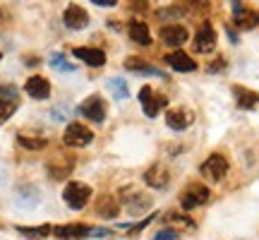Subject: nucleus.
<instances>
[{
	"label": "nucleus",
	"mask_w": 259,
	"mask_h": 240,
	"mask_svg": "<svg viewBox=\"0 0 259 240\" xmlns=\"http://www.w3.org/2000/svg\"><path fill=\"white\" fill-rule=\"evenodd\" d=\"M158 36H161V41H163L166 46L180 48V46H185V41L190 38V31H187V27H183V24H166V27H161Z\"/></svg>",
	"instance_id": "obj_7"
},
{
	"label": "nucleus",
	"mask_w": 259,
	"mask_h": 240,
	"mask_svg": "<svg viewBox=\"0 0 259 240\" xmlns=\"http://www.w3.org/2000/svg\"><path fill=\"white\" fill-rule=\"evenodd\" d=\"M168 180H170V176H168V171L161 164H154L151 168H147V173H144V183L149 185V187H154V190H163L168 185Z\"/></svg>",
	"instance_id": "obj_15"
},
{
	"label": "nucleus",
	"mask_w": 259,
	"mask_h": 240,
	"mask_svg": "<svg viewBox=\"0 0 259 240\" xmlns=\"http://www.w3.org/2000/svg\"><path fill=\"white\" fill-rule=\"evenodd\" d=\"M118 212H120V204L115 202L111 194H103L101 199H99V204H96V214H101L106 219H115Z\"/></svg>",
	"instance_id": "obj_20"
},
{
	"label": "nucleus",
	"mask_w": 259,
	"mask_h": 240,
	"mask_svg": "<svg viewBox=\"0 0 259 240\" xmlns=\"http://www.w3.org/2000/svg\"><path fill=\"white\" fill-rule=\"evenodd\" d=\"M209 187L202 183H192L187 187L185 192L180 194V204H183V209H197V207H202L204 202H209Z\"/></svg>",
	"instance_id": "obj_4"
},
{
	"label": "nucleus",
	"mask_w": 259,
	"mask_h": 240,
	"mask_svg": "<svg viewBox=\"0 0 259 240\" xmlns=\"http://www.w3.org/2000/svg\"><path fill=\"white\" fill-rule=\"evenodd\" d=\"M0 60H3V53H0Z\"/></svg>",
	"instance_id": "obj_32"
},
{
	"label": "nucleus",
	"mask_w": 259,
	"mask_h": 240,
	"mask_svg": "<svg viewBox=\"0 0 259 240\" xmlns=\"http://www.w3.org/2000/svg\"><path fill=\"white\" fill-rule=\"evenodd\" d=\"M192 111L190 108H185V106H178V108H170V111H166V125L170 130H178V132H183V130H187L190 125H192Z\"/></svg>",
	"instance_id": "obj_8"
},
{
	"label": "nucleus",
	"mask_w": 259,
	"mask_h": 240,
	"mask_svg": "<svg viewBox=\"0 0 259 240\" xmlns=\"http://www.w3.org/2000/svg\"><path fill=\"white\" fill-rule=\"evenodd\" d=\"M19 233H24L29 238H38V235H53V226H36V228H24V226H19L17 228Z\"/></svg>",
	"instance_id": "obj_25"
},
{
	"label": "nucleus",
	"mask_w": 259,
	"mask_h": 240,
	"mask_svg": "<svg viewBox=\"0 0 259 240\" xmlns=\"http://www.w3.org/2000/svg\"><path fill=\"white\" fill-rule=\"evenodd\" d=\"M48 63H51V67H53V70H60V72H74V65L67 63L63 53H53Z\"/></svg>",
	"instance_id": "obj_24"
},
{
	"label": "nucleus",
	"mask_w": 259,
	"mask_h": 240,
	"mask_svg": "<svg viewBox=\"0 0 259 240\" xmlns=\"http://www.w3.org/2000/svg\"><path fill=\"white\" fill-rule=\"evenodd\" d=\"M74 58L77 60H82V63H87L89 67H101L103 63H106V53H103L101 48H87V46H79L72 51Z\"/></svg>",
	"instance_id": "obj_14"
},
{
	"label": "nucleus",
	"mask_w": 259,
	"mask_h": 240,
	"mask_svg": "<svg viewBox=\"0 0 259 240\" xmlns=\"http://www.w3.org/2000/svg\"><path fill=\"white\" fill-rule=\"evenodd\" d=\"M108 89H111V94L118 99V101H122V99H127L130 96V87L125 79H120V77H113V79H108Z\"/></svg>",
	"instance_id": "obj_21"
},
{
	"label": "nucleus",
	"mask_w": 259,
	"mask_h": 240,
	"mask_svg": "<svg viewBox=\"0 0 259 240\" xmlns=\"http://www.w3.org/2000/svg\"><path fill=\"white\" fill-rule=\"evenodd\" d=\"M192 46L197 53H211L216 48V31H213V24L204 19L202 24L197 27V34H194Z\"/></svg>",
	"instance_id": "obj_3"
},
{
	"label": "nucleus",
	"mask_w": 259,
	"mask_h": 240,
	"mask_svg": "<svg viewBox=\"0 0 259 240\" xmlns=\"http://www.w3.org/2000/svg\"><path fill=\"white\" fill-rule=\"evenodd\" d=\"M89 197H92V187L87 183L72 180V183L65 185V190H63V199L70 209H84L89 204Z\"/></svg>",
	"instance_id": "obj_1"
},
{
	"label": "nucleus",
	"mask_w": 259,
	"mask_h": 240,
	"mask_svg": "<svg viewBox=\"0 0 259 240\" xmlns=\"http://www.w3.org/2000/svg\"><path fill=\"white\" fill-rule=\"evenodd\" d=\"M154 240H178V233L173 228H166V231H158L154 235Z\"/></svg>",
	"instance_id": "obj_29"
},
{
	"label": "nucleus",
	"mask_w": 259,
	"mask_h": 240,
	"mask_svg": "<svg viewBox=\"0 0 259 240\" xmlns=\"http://www.w3.org/2000/svg\"><path fill=\"white\" fill-rule=\"evenodd\" d=\"M221 67H226V60H223V58H219V63L209 65V72H216V70H221Z\"/></svg>",
	"instance_id": "obj_31"
},
{
	"label": "nucleus",
	"mask_w": 259,
	"mask_h": 240,
	"mask_svg": "<svg viewBox=\"0 0 259 240\" xmlns=\"http://www.w3.org/2000/svg\"><path fill=\"white\" fill-rule=\"evenodd\" d=\"M72 166H74V161L72 158H65L63 164H48V173L56 178V180H60V178H65V176H70V171H72Z\"/></svg>",
	"instance_id": "obj_22"
},
{
	"label": "nucleus",
	"mask_w": 259,
	"mask_h": 240,
	"mask_svg": "<svg viewBox=\"0 0 259 240\" xmlns=\"http://www.w3.org/2000/svg\"><path fill=\"white\" fill-rule=\"evenodd\" d=\"M92 226H84V223H70V226H56L53 235H58L60 240H84L92 238Z\"/></svg>",
	"instance_id": "obj_11"
},
{
	"label": "nucleus",
	"mask_w": 259,
	"mask_h": 240,
	"mask_svg": "<svg viewBox=\"0 0 259 240\" xmlns=\"http://www.w3.org/2000/svg\"><path fill=\"white\" fill-rule=\"evenodd\" d=\"M199 171H202V176H206L209 180L216 183V180H221V178L228 173V158L223 156V154H211V156L202 164Z\"/></svg>",
	"instance_id": "obj_6"
},
{
	"label": "nucleus",
	"mask_w": 259,
	"mask_h": 240,
	"mask_svg": "<svg viewBox=\"0 0 259 240\" xmlns=\"http://www.w3.org/2000/svg\"><path fill=\"white\" fill-rule=\"evenodd\" d=\"M24 92L31 96V99H36V101H44L51 96V82H48L46 77H41V74H34V77H29L27 84H24Z\"/></svg>",
	"instance_id": "obj_12"
},
{
	"label": "nucleus",
	"mask_w": 259,
	"mask_h": 240,
	"mask_svg": "<svg viewBox=\"0 0 259 240\" xmlns=\"http://www.w3.org/2000/svg\"><path fill=\"white\" fill-rule=\"evenodd\" d=\"M233 96L240 108L245 111H252L254 106H259V94L252 92V89H245V87H233Z\"/></svg>",
	"instance_id": "obj_16"
},
{
	"label": "nucleus",
	"mask_w": 259,
	"mask_h": 240,
	"mask_svg": "<svg viewBox=\"0 0 259 240\" xmlns=\"http://www.w3.org/2000/svg\"><path fill=\"white\" fill-rule=\"evenodd\" d=\"M233 22H235V27H238V29H254L259 24V12H257V10L242 8L240 12L233 17Z\"/></svg>",
	"instance_id": "obj_19"
},
{
	"label": "nucleus",
	"mask_w": 259,
	"mask_h": 240,
	"mask_svg": "<svg viewBox=\"0 0 259 240\" xmlns=\"http://www.w3.org/2000/svg\"><path fill=\"white\" fill-rule=\"evenodd\" d=\"M70 113H72V108L65 103V106H58V108H53V118H56V120H67V118H70Z\"/></svg>",
	"instance_id": "obj_28"
},
{
	"label": "nucleus",
	"mask_w": 259,
	"mask_h": 240,
	"mask_svg": "<svg viewBox=\"0 0 259 240\" xmlns=\"http://www.w3.org/2000/svg\"><path fill=\"white\" fill-rule=\"evenodd\" d=\"M63 139L65 144H70V147H87V144H92L94 132L87 125H82V123H70Z\"/></svg>",
	"instance_id": "obj_5"
},
{
	"label": "nucleus",
	"mask_w": 259,
	"mask_h": 240,
	"mask_svg": "<svg viewBox=\"0 0 259 240\" xmlns=\"http://www.w3.org/2000/svg\"><path fill=\"white\" fill-rule=\"evenodd\" d=\"M125 70H130V72H137V74H154V77H163V72H161L158 67H154V65H149L147 60L135 58V56L125 60Z\"/></svg>",
	"instance_id": "obj_18"
},
{
	"label": "nucleus",
	"mask_w": 259,
	"mask_h": 240,
	"mask_svg": "<svg viewBox=\"0 0 259 240\" xmlns=\"http://www.w3.org/2000/svg\"><path fill=\"white\" fill-rule=\"evenodd\" d=\"M127 34L135 44H139V46H149V44H151V34H149L147 24L139 22V19H132L127 24Z\"/></svg>",
	"instance_id": "obj_17"
},
{
	"label": "nucleus",
	"mask_w": 259,
	"mask_h": 240,
	"mask_svg": "<svg viewBox=\"0 0 259 240\" xmlns=\"http://www.w3.org/2000/svg\"><path fill=\"white\" fill-rule=\"evenodd\" d=\"M17 142L22 144V147L34 149V151H36V149H44V147H46V139H44V137H29V135H24V132H22V135L17 137Z\"/></svg>",
	"instance_id": "obj_23"
},
{
	"label": "nucleus",
	"mask_w": 259,
	"mask_h": 240,
	"mask_svg": "<svg viewBox=\"0 0 259 240\" xmlns=\"http://www.w3.org/2000/svg\"><path fill=\"white\" fill-rule=\"evenodd\" d=\"M63 19H65V27L67 29H84V27H89V12L82 8V5H67L65 8V15H63Z\"/></svg>",
	"instance_id": "obj_10"
},
{
	"label": "nucleus",
	"mask_w": 259,
	"mask_h": 240,
	"mask_svg": "<svg viewBox=\"0 0 259 240\" xmlns=\"http://www.w3.org/2000/svg\"><path fill=\"white\" fill-rule=\"evenodd\" d=\"M139 103H142V111L147 113V118H156L161 108L168 103V99L161 94H154L151 87H142L139 89Z\"/></svg>",
	"instance_id": "obj_2"
},
{
	"label": "nucleus",
	"mask_w": 259,
	"mask_h": 240,
	"mask_svg": "<svg viewBox=\"0 0 259 240\" xmlns=\"http://www.w3.org/2000/svg\"><path fill=\"white\" fill-rule=\"evenodd\" d=\"M180 15H185V8H183V5H173V8L158 10L156 12L158 19H173V17H180Z\"/></svg>",
	"instance_id": "obj_26"
},
{
	"label": "nucleus",
	"mask_w": 259,
	"mask_h": 240,
	"mask_svg": "<svg viewBox=\"0 0 259 240\" xmlns=\"http://www.w3.org/2000/svg\"><path fill=\"white\" fill-rule=\"evenodd\" d=\"M15 111H17V101H5V99H0V123L8 120Z\"/></svg>",
	"instance_id": "obj_27"
},
{
	"label": "nucleus",
	"mask_w": 259,
	"mask_h": 240,
	"mask_svg": "<svg viewBox=\"0 0 259 240\" xmlns=\"http://www.w3.org/2000/svg\"><path fill=\"white\" fill-rule=\"evenodd\" d=\"M79 113H82L84 118H89L92 123H103L106 120V103H103L101 96H89V99H84V103L79 106Z\"/></svg>",
	"instance_id": "obj_9"
},
{
	"label": "nucleus",
	"mask_w": 259,
	"mask_h": 240,
	"mask_svg": "<svg viewBox=\"0 0 259 240\" xmlns=\"http://www.w3.org/2000/svg\"><path fill=\"white\" fill-rule=\"evenodd\" d=\"M92 3H96L99 8H115L118 5V0H92Z\"/></svg>",
	"instance_id": "obj_30"
},
{
	"label": "nucleus",
	"mask_w": 259,
	"mask_h": 240,
	"mask_svg": "<svg viewBox=\"0 0 259 240\" xmlns=\"http://www.w3.org/2000/svg\"><path fill=\"white\" fill-rule=\"evenodd\" d=\"M163 60H166L176 72H194V70H197V63L187 56L185 51H173V53H168Z\"/></svg>",
	"instance_id": "obj_13"
}]
</instances>
